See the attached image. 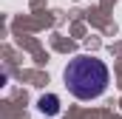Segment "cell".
<instances>
[{"label":"cell","instance_id":"obj_1","mask_svg":"<svg viewBox=\"0 0 122 119\" xmlns=\"http://www.w3.org/2000/svg\"><path fill=\"white\" fill-rule=\"evenodd\" d=\"M111 82V71L102 60L97 57H74L65 65V85L77 99H97L102 96Z\"/></svg>","mask_w":122,"mask_h":119},{"label":"cell","instance_id":"obj_2","mask_svg":"<svg viewBox=\"0 0 122 119\" xmlns=\"http://www.w3.org/2000/svg\"><path fill=\"white\" fill-rule=\"evenodd\" d=\"M40 108H43V111H46V114H51V116H54V114H57V111H60V99H57V96H51V94H48V96H43V99H40Z\"/></svg>","mask_w":122,"mask_h":119}]
</instances>
